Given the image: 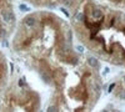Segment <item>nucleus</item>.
Listing matches in <instances>:
<instances>
[{
	"label": "nucleus",
	"mask_w": 125,
	"mask_h": 112,
	"mask_svg": "<svg viewBox=\"0 0 125 112\" xmlns=\"http://www.w3.org/2000/svg\"><path fill=\"white\" fill-rule=\"evenodd\" d=\"M109 71H110V69H109V67H106L105 70H104V74H108V72H109Z\"/></svg>",
	"instance_id": "obj_16"
},
{
	"label": "nucleus",
	"mask_w": 125,
	"mask_h": 112,
	"mask_svg": "<svg viewBox=\"0 0 125 112\" xmlns=\"http://www.w3.org/2000/svg\"><path fill=\"white\" fill-rule=\"evenodd\" d=\"M1 43H3V46H5V47H9V43L6 41V39H1Z\"/></svg>",
	"instance_id": "obj_13"
},
{
	"label": "nucleus",
	"mask_w": 125,
	"mask_h": 112,
	"mask_svg": "<svg viewBox=\"0 0 125 112\" xmlns=\"http://www.w3.org/2000/svg\"><path fill=\"white\" fill-rule=\"evenodd\" d=\"M75 20H76V21H79V23H84V20H85V14H84V13H76Z\"/></svg>",
	"instance_id": "obj_5"
},
{
	"label": "nucleus",
	"mask_w": 125,
	"mask_h": 112,
	"mask_svg": "<svg viewBox=\"0 0 125 112\" xmlns=\"http://www.w3.org/2000/svg\"><path fill=\"white\" fill-rule=\"evenodd\" d=\"M19 9L21 10V11H30V8L26 6L25 4H20V5H19Z\"/></svg>",
	"instance_id": "obj_7"
},
{
	"label": "nucleus",
	"mask_w": 125,
	"mask_h": 112,
	"mask_svg": "<svg viewBox=\"0 0 125 112\" xmlns=\"http://www.w3.org/2000/svg\"><path fill=\"white\" fill-rule=\"evenodd\" d=\"M76 50H78L79 52H84V46H83V45H78L76 46Z\"/></svg>",
	"instance_id": "obj_11"
},
{
	"label": "nucleus",
	"mask_w": 125,
	"mask_h": 112,
	"mask_svg": "<svg viewBox=\"0 0 125 112\" xmlns=\"http://www.w3.org/2000/svg\"><path fill=\"white\" fill-rule=\"evenodd\" d=\"M116 97H118V98H120V100H125V91H121V92L119 91L118 95H116Z\"/></svg>",
	"instance_id": "obj_8"
},
{
	"label": "nucleus",
	"mask_w": 125,
	"mask_h": 112,
	"mask_svg": "<svg viewBox=\"0 0 125 112\" xmlns=\"http://www.w3.org/2000/svg\"><path fill=\"white\" fill-rule=\"evenodd\" d=\"M18 85H19V87H25L24 80H23V78H19V80H18Z\"/></svg>",
	"instance_id": "obj_9"
},
{
	"label": "nucleus",
	"mask_w": 125,
	"mask_h": 112,
	"mask_svg": "<svg viewBox=\"0 0 125 112\" xmlns=\"http://www.w3.org/2000/svg\"><path fill=\"white\" fill-rule=\"evenodd\" d=\"M91 16L95 19V20H103L104 19V14L100 9H93L91 11Z\"/></svg>",
	"instance_id": "obj_3"
},
{
	"label": "nucleus",
	"mask_w": 125,
	"mask_h": 112,
	"mask_svg": "<svg viewBox=\"0 0 125 112\" xmlns=\"http://www.w3.org/2000/svg\"><path fill=\"white\" fill-rule=\"evenodd\" d=\"M10 69H11V72H13V71H14V65L13 64H10Z\"/></svg>",
	"instance_id": "obj_17"
},
{
	"label": "nucleus",
	"mask_w": 125,
	"mask_h": 112,
	"mask_svg": "<svg viewBox=\"0 0 125 112\" xmlns=\"http://www.w3.org/2000/svg\"><path fill=\"white\" fill-rule=\"evenodd\" d=\"M60 1L64 4L65 6L68 8H71V6H74V3H75V0H60Z\"/></svg>",
	"instance_id": "obj_6"
},
{
	"label": "nucleus",
	"mask_w": 125,
	"mask_h": 112,
	"mask_svg": "<svg viewBox=\"0 0 125 112\" xmlns=\"http://www.w3.org/2000/svg\"><path fill=\"white\" fill-rule=\"evenodd\" d=\"M40 78L44 81L45 84H50L51 82V80H53V76H51V74L49 72V71H44V70H41L40 71Z\"/></svg>",
	"instance_id": "obj_2"
},
{
	"label": "nucleus",
	"mask_w": 125,
	"mask_h": 112,
	"mask_svg": "<svg viewBox=\"0 0 125 112\" xmlns=\"http://www.w3.org/2000/svg\"><path fill=\"white\" fill-rule=\"evenodd\" d=\"M60 10H61V11L65 14V16H66V17H69V16H70V14H69V13L66 11V9H65V8H60Z\"/></svg>",
	"instance_id": "obj_12"
},
{
	"label": "nucleus",
	"mask_w": 125,
	"mask_h": 112,
	"mask_svg": "<svg viewBox=\"0 0 125 112\" xmlns=\"http://www.w3.org/2000/svg\"><path fill=\"white\" fill-rule=\"evenodd\" d=\"M124 81H125V76H124Z\"/></svg>",
	"instance_id": "obj_18"
},
{
	"label": "nucleus",
	"mask_w": 125,
	"mask_h": 112,
	"mask_svg": "<svg viewBox=\"0 0 125 112\" xmlns=\"http://www.w3.org/2000/svg\"><path fill=\"white\" fill-rule=\"evenodd\" d=\"M115 86H116V84H110V86H109V88H108V92H109V94L113 92V90L115 88Z\"/></svg>",
	"instance_id": "obj_10"
},
{
	"label": "nucleus",
	"mask_w": 125,
	"mask_h": 112,
	"mask_svg": "<svg viewBox=\"0 0 125 112\" xmlns=\"http://www.w3.org/2000/svg\"><path fill=\"white\" fill-rule=\"evenodd\" d=\"M88 64L90 67H94V69H98L99 67V60L96 57H94V56H90L88 59Z\"/></svg>",
	"instance_id": "obj_4"
},
{
	"label": "nucleus",
	"mask_w": 125,
	"mask_h": 112,
	"mask_svg": "<svg viewBox=\"0 0 125 112\" xmlns=\"http://www.w3.org/2000/svg\"><path fill=\"white\" fill-rule=\"evenodd\" d=\"M114 110V107H113V105H109L106 108H105V111H113Z\"/></svg>",
	"instance_id": "obj_15"
},
{
	"label": "nucleus",
	"mask_w": 125,
	"mask_h": 112,
	"mask_svg": "<svg viewBox=\"0 0 125 112\" xmlns=\"http://www.w3.org/2000/svg\"><path fill=\"white\" fill-rule=\"evenodd\" d=\"M124 34H125V30H124Z\"/></svg>",
	"instance_id": "obj_19"
},
{
	"label": "nucleus",
	"mask_w": 125,
	"mask_h": 112,
	"mask_svg": "<svg viewBox=\"0 0 125 112\" xmlns=\"http://www.w3.org/2000/svg\"><path fill=\"white\" fill-rule=\"evenodd\" d=\"M48 111H58V107L56 106H49L48 107Z\"/></svg>",
	"instance_id": "obj_14"
},
{
	"label": "nucleus",
	"mask_w": 125,
	"mask_h": 112,
	"mask_svg": "<svg viewBox=\"0 0 125 112\" xmlns=\"http://www.w3.org/2000/svg\"><path fill=\"white\" fill-rule=\"evenodd\" d=\"M23 23H24V25L28 26V27H34V26L36 25V19H35L34 15H28V16L24 17Z\"/></svg>",
	"instance_id": "obj_1"
}]
</instances>
